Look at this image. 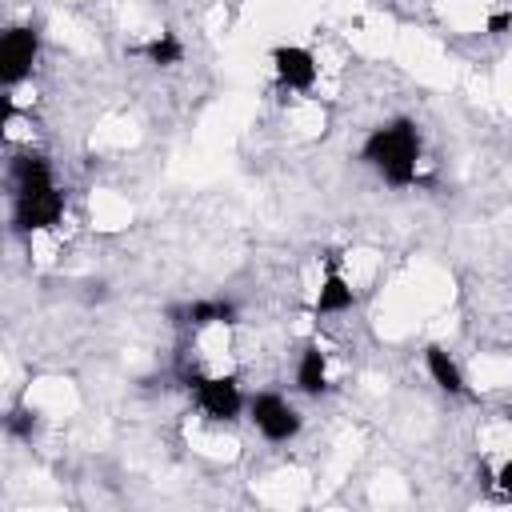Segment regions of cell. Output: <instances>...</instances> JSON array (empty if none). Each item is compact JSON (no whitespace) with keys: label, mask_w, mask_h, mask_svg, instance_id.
<instances>
[{"label":"cell","mask_w":512,"mask_h":512,"mask_svg":"<svg viewBox=\"0 0 512 512\" xmlns=\"http://www.w3.org/2000/svg\"><path fill=\"white\" fill-rule=\"evenodd\" d=\"M12 184V232H44L64 220V192L52 176V164L44 152H20L8 164Z\"/></svg>","instance_id":"6da1fadb"},{"label":"cell","mask_w":512,"mask_h":512,"mask_svg":"<svg viewBox=\"0 0 512 512\" xmlns=\"http://www.w3.org/2000/svg\"><path fill=\"white\" fill-rule=\"evenodd\" d=\"M360 160L392 188H408L416 184V164H420V128L408 116H392L384 124H376L364 144H360Z\"/></svg>","instance_id":"7a4b0ae2"},{"label":"cell","mask_w":512,"mask_h":512,"mask_svg":"<svg viewBox=\"0 0 512 512\" xmlns=\"http://www.w3.org/2000/svg\"><path fill=\"white\" fill-rule=\"evenodd\" d=\"M180 380H184V388L192 392L196 408H200L208 420H216V424H232V420L248 408V400H244L236 376H204V372L192 368V372H180Z\"/></svg>","instance_id":"3957f363"},{"label":"cell","mask_w":512,"mask_h":512,"mask_svg":"<svg viewBox=\"0 0 512 512\" xmlns=\"http://www.w3.org/2000/svg\"><path fill=\"white\" fill-rule=\"evenodd\" d=\"M248 420H252V428H256L264 440H272V444H288V440L304 428L300 408H296L288 396H280V392H256V396L248 400Z\"/></svg>","instance_id":"277c9868"},{"label":"cell","mask_w":512,"mask_h":512,"mask_svg":"<svg viewBox=\"0 0 512 512\" xmlns=\"http://www.w3.org/2000/svg\"><path fill=\"white\" fill-rule=\"evenodd\" d=\"M40 56V32L32 24H12L0 36V84L12 92L32 76V64Z\"/></svg>","instance_id":"5b68a950"},{"label":"cell","mask_w":512,"mask_h":512,"mask_svg":"<svg viewBox=\"0 0 512 512\" xmlns=\"http://www.w3.org/2000/svg\"><path fill=\"white\" fill-rule=\"evenodd\" d=\"M272 72L288 92H308L316 84V56L304 44H276L272 48Z\"/></svg>","instance_id":"8992f818"},{"label":"cell","mask_w":512,"mask_h":512,"mask_svg":"<svg viewBox=\"0 0 512 512\" xmlns=\"http://www.w3.org/2000/svg\"><path fill=\"white\" fill-rule=\"evenodd\" d=\"M352 304H356V292H352V284H348L344 272H340V256L328 252V256H324L320 292H316V300H312V316H316V320H320V316H336V312H348Z\"/></svg>","instance_id":"52a82bcc"},{"label":"cell","mask_w":512,"mask_h":512,"mask_svg":"<svg viewBox=\"0 0 512 512\" xmlns=\"http://www.w3.org/2000/svg\"><path fill=\"white\" fill-rule=\"evenodd\" d=\"M176 324H188V328H208V324H236L240 320V308L224 296H208V300H192L184 308L172 312Z\"/></svg>","instance_id":"ba28073f"},{"label":"cell","mask_w":512,"mask_h":512,"mask_svg":"<svg viewBox=\"0 0 512 512\" xmlns=\"http://www.w3.org/2000/svg\"><path fill=\"white\" fill-rule=\"evenodd\" d=\"M424 368L432 376V384L448 396H468V384H464V372L456 364V356L444 348V344H428L424 348Z\"/></svg>","instance_id":"9c48e42d"},{"label":"cell","mask_w":512,"mask_h":512,"mask_svg":"<svg viewBox=\"0 0 512 512\" xmlns=\"http://www.w3.org/2000/svg\"><path fill=\"white\" fill-rule=\"evenodd\" d=\"M296 388L304 396H324L328 392V356L316 340H308L300 348V360H296Z\"/></svg>","instance_id":"30bf717a"},{"label":"cell","mask_w":512,"mask_h":512,"mask_svg":"<svg viewBox=\"0 0 512 512\" xmlns=\"http://www.w3.org/2000/svg\"><path fill=\"white\" fill-rule=\"evenodd\" d=\"M132 52H136V56H144L152 68H172V64H180V60H184V44H180V36H176V32H156V36H148L144 44H136Z\"/></svg>","instance_id":"8fae6325"},{"label":"cell","mask_w":512,"mask_h":512,"mask_svg":"<svg viewBox=\"0 0 512 512\" xmlns=\"http://www.w3.org/2000/svg\"><path fill=\"white\" fill-rule=\"evenodd\" d=\"M36 428H40V412L36 408H24V404H16V408H8V416H4V432L12 436V440H32L36 436Z\"/></svg>","instance_id":"7c38bea8"},{"label":"cell","mask_w":512,"mask_h":512,"mask_svg":"<svg viewBox=\"0 0 512 512\" xmlns=\"http://www.w3.org/2000/svg\"><path fill=\"white\" fill-rule=\"evenodd\" d=\"M508 28H512V12H492V16H488V32H492V36H504Z\"/></svg>","instance_id":"4fadbf2b"},{"label":"cell","mask_w":512,"mask_h":512,"mask_svg":"<svg viewBox=\"0 0 512 512\" xmlns=\"http://www.w3.org/2000/svg\"><path fill=\"white\" fill-rule=\"evenodd\" d=\"M496 488L512 500V460H504V464H500V472H496Z\"/></svg>","instance_id":"5bb4252c"}]
</instances>
